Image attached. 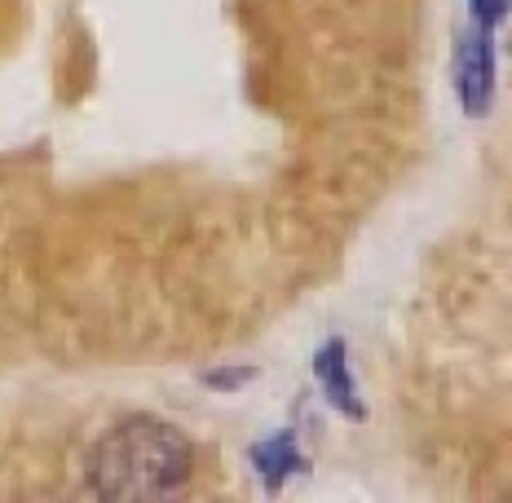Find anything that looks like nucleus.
Returning <instances> with one entry per match:
<instances>
[{
	"label": "nucleus",
	"mask_w": 512,
	"mask_h": 503,
	"mask_svg": "<svg viewBox=\"0 0 512 503\" xmlns=\"http://www.w3.org/2000/svg\"><path fill=\"white\" fill-rule=\"evenodd\" d=\"M314 380H318V389H323V398L332 402L345 420H362V415H367V406L358 398L354 371H349V349L340 336H332L314 353Z\"/></svg>",
	"instance_id": "3"
},
{
	"label": "nucleus",
	"mask_w": 512,
	"mask_h": 503,
	"mask_svg": "<svg viewBox=\"0 0 512 503\" xmlns=\"http://www.w3.org/2000/svg\"><path fill=\"white\" fill-rule=\"evenodd\" d=\"M84 473L98 499H173L195 477V451L177 424L133 415L93 446Z\"/></svg>",
	"instance_id": "1"
},
{
	"label": "nucleus",
	"mask_w": 512,
	"mask_h": 503,
	"mask_svg": "<svg viewBox=\"0 0 512 503\" xmlns=\"http://www.w3.org/2000/svg\"><path fill=\"white\" fill-rule=\"evenodd\" d=\"M252 376H256V371H248V367H234V371H212L208 384H212V389H239V384H248Z\"/></svg>",
	"instance_id": "6"
},
{
	"label": "nucleus",
	"mask_w": 512,
	"mask_h": 503,
	"mask_svg": "<svg viewBox=\"0 0 512 503\" xmlns=\"http://www.w3.org/2000/svg\"><path fill=\"white\" fill-rule=\"evenodd\" d=\"M495 31L482 23H468V31L455 40V98L468 115H486L495 98Z\"/></svg>",
	"instance_id": "2"
},
{
	"label": "nucleus",
	"mask_w": 512,
	"mask_h": 503,
	"mask_svg": "<svg viewBox=\"0 0 512 503\" xmlns=\"http://www.w3.org/2000/svg\"><path fill=\"white\" fill-rule=\"evenodd\" d=\"M468 23H482V27H504L508 23V0H468Z\"/></svg>",
	"instance_id": "5"
},
{
	"label": "nucleus",
	"mask_w": 512,
	"mask_h": 503,
	"mask_svg": "<svg viewBox=\"0 0 512 503\" xmlns=\"http://www.w3.org/2000/svg\"><path fill=\"white\" fill-rule=\"evenodd\" d=\"M252 468H256V477L265 481V490H279L287 477H296L305 468V451H301V442H296V433L292 428H279V433H270V437H261V442H252Z\"/></svg>",
	"instance_id": "4"
}]
</instances>
